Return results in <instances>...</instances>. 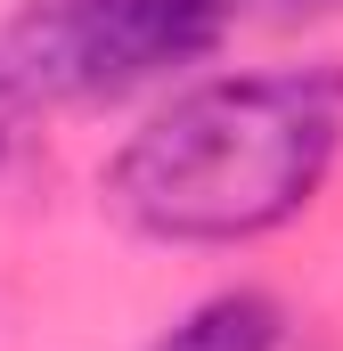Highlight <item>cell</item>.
Wrapping results in <instances>:
<instances>
[{
    "label": "cell",
    "instance_id": "1",
    "mask_svg": "<svg viewBox=\"0 0 343 351\" xmlns=\"http://www.w3.org/2000/svg\"><path fill=\"white\" fill-rule=\"evenodd\" d=\"M343 164V58L172 82L106 156L98 196L147 245H254L319 204Z\"/></svg>",
    "mask_w": 343,
    "mask_h": 351
},
{
    "label": "cell",
    "instance_id": "5",
    "mask_svg": "<svg viewBox=\"0 0 343 351\" xmlns=\"http://www.w3.org/2000/svg\"><path fill=\"white\" fill-rule=\"evenodd\" d=\"M237 16H270V25H319V16H335L343 0H229Z\"/></svg>",
    "mask_w": 343,
    "mask_h": 351
},
{
    "label": "cell",
    "instance_id": "4",
    "mask_svg": "<svg viewBox=\"0 0 343 351\" xmlns=\"http://www.w3.org/2000/svg\"><path fill=\"white\" fill-rule=\"evenodd\" d=\"M33 131H41V106H33L25 90L8 82V66H0V180H8L25 156H33Z\"/></svg>",
    "mask_w": 343,
    "mask_h": 351
},
{
    "label": "cell",
    "instance_id": "3",
    "mask_svg": "<svg viewBox=\"0 0 343 351\" xmlns=\"http://www.w3.org/2000/svg\"><path fill=\"white\" fill-rule=\"evenodd\" d=\"M286 302L270 286H221L204 302H188L147 351H286Z\"/></svg>",
    "mask_w": 343,
    "mask_h": 351
},
{
    "label": "cell",
    "instance_id": "2",
    "mask_svg": "<svg viewBox=\"0 0 343 351\" xmlns=\"http://www.w3.org/2000/svg\"><path fill=\"white\" fill-rule=\"evenodd\" d=\"M229 33V0H16L0 25V66L33 106H123L188 82Z\"/></svg>",
    "mask_w": 343,
    "mask_h": 351
}]
</instances>
